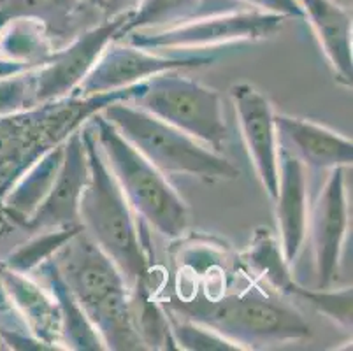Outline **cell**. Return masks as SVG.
I'll use <instances>...</instances> for the list:
<instances>
[{"label": "cell", "instance_id": "cell-11", "mask_svg": "<svg viewBox=\"0 0 353 351\" xmlns=\"http://www.w3.org/2000/svg\"><path fill=\"white\" fill-rule=\"evenodd\" d=\"M307 232L314 253L316 288H330L339 276L343 244L348 232L345 167L329 170L323 188L307 214Z\"/></svg>", "mask_w": 353, "mask_h": 351}, {"label": "cell", "instance_id": "cell-3", "mask_svg": "<svg viewBox=\"0 0 353 351\" xmlns=\"http://www.w3.org/2000/svg\"><path fill=\"white\" fill-rule=\"evenodd\" d=\"M143 83L95 95H69L0 116V201L21 174L109 104L132 101Z\"/></svg>", "mask_w": 353, "mask_h": 351}, {"label": "cell", "instance_id": "cell-4", "mask_svg": "<svg viewBox=\"0 0 353 351\" xmlns=\"http://www.w3.org/2000/svg\"><path fill=\"white\" fill-rule=\"evenodd\" d=\"M169 311L213 328L243 351L264 350L271 344L306 339L311 327L303 314L287 302L269 297L260 286L223 294L216 299L190 295L162 301Z\"/></svg>", "mask_w": 353, "mask_h": 351}, {"label": "cell", "instance_id": "cell-27", "mask_svg": "<svg viewBox=\"0 0 353 351\" xmlns=\"http://www.w3.org/2000/svg\"><path fill=\"white\" fill-rule=\"evenodd\" d=\"M32 88H34L32 69L14 76L0 77V116L32 108L34 106Z\"/></svg>", "mask_w": 353, "mask_h": 351}, {"label": "cell", "instance_id": "cell-19", "mask_svg": "<svg viewBox=\"0 0 353 351\" xmlns=\"http://www.w3.org/2000/svg\"><path fill=\"white\" fill-rule=\"evenodd\" d=\"M41 274L46 278L48 290L54 297L60 309V318H62V344L65 350L76 351H102L105 350L101 336L90 323L88 317L78 304V301L70 294V290L63 283L62 276L54 267L51 260L37 269Z\"/></svg>", "mask_w": 353, "mask_h": 351}, {"label": "cell", "instance_id": "cell-28", "mask_svg": "<svg viewBox=\"0 0 353 351\" xmlns=\"http://www.w3.org/2000/svg\"><path fill=\"white\" fill-rule=\"evenodd\" d=\"M0 344L18 351H54L41 339L32 336L27 327H2L0 325Z\"/></svg>", "mask_w": 353, "mask_h": 351}, {"label": "cell", "instance_id": "cell-23", "mask_svg": "<svg viewBox=\"0 0 353 351\" xmlns=\"http://www.w3.org/2000/svg\"><path fill=\"white\" fill-rule=\"evenodd\" d=\"M201 0H141L137 8L125 18L114 41L143 28L178 25L185 19L194 18Z\"/></svg>", "mask_w": 353, "mask_h": 351}, {"label": "cell", "instance_id": "cell-12", "mask_svg": "<svg viewBox=\"0 0 353 351\" xmlns=\"http://www.w3.org/2000/svg\"><path fill=\"white\" fill-rule=\"evenodd\" d=\"M229 92L248 157L265 193L272 201L278 188L280 148L276 135L274 109L268 95L250 83H236L230 86Z\"/></svg>", "mask_w": 353, "mask_h": 351}, {"label": "cell", "instance_id": "cell-8", "mask_svg": "<svg viewBox=\"0 0 353 351\" xmlns=\"http://www.w3.org/2000/svg\"><path fill=\"white\" fill-rule=\"evenodd\" d=\"M285 16L246 9L190 18L153 34L127 35V43L141 50H190L230 43H256L274 37L285 25Z\"/></svg>", "mask_w": 353, "mask_h": 351}, {"label": "cell", "instance_id": "cell-16", "mask_svg": "<svg viewBox=\"0 0 353 351\" xmlns=\"http://www.w3.org/2000/svg\"><path fill=\"white\" fill-rule=\"evenodd\" d=\"M0 285L32 336L46 343L54 351L65 350L62 344L60 309L50 290H44L28 278V274L9 269L2 262Z\"/></svg>", "mask_w": 353, "mask_h": 351}, {"label": "cell", "instance_id": "cell-25", "mask_svg": "<svg viewBox=\"0 0 353 351\" xmlns=\"http://www.w3.org/2000/svg\"><path fill=\"white\" fill-rule=\"evenodd\" d=\"M352 288L330 290V288H303L294 283L288 292L294 299H303L307 304L313 305L319 313L325 314L330 320L336 321L345 330H352Z\"/></svg>", "mask_w": 353, "mask_h": 351}, {"label": "cell", "instance_id": "cell-20", "mask_svg": "<svg viewBox=\"0 0 353 351\" xmlns=\"http://www.w3.org/2000/svg\"><path fill=\"white\" fill-rule=\"evenodd\" d=\"M243 263L253 279L281 295H288L295 283L290 274V265L285 262L280 239L269 228L259 227L253 232L248 251L243 255Z\"/></svg>", "mask_w": 353, "mask_h": 351}, {"label": "cell", "instance_id": "cell-21", "mask_svg": "<svg viewBox=\"0 0 353 351\" xmlns=\"http://www.w3.org/2000/svg\"><path fill=\"white\" fill-rule=\"evenodd\" d=\"M85 0H0V28L14 19H34L53 41L69 32Z\"/></svg>", "mask_w": 353, "mask_h": 351}, {"label": "cell", "instance_id": "cell-15", "mask_svg": "<svg viewBox=\"0 0 353 351\" xmlns=\"http://www.w3.org/2000/svg\"><path fill=\"white\" fill-rule=\"evenodd\" d=\"M278 144L311 169L352 167V139L304 118L274 112Z\"/></svg>", "mask_w": 353, "mask_h": 351}, {"label": "cell", "instance_id": "cell-9", "mask_svg": "<svg viewBox=\"0 0 353 351\" xmlns=\"http://www.w3.org/2000/svg\"><path fill=\"white\" fill-rule=\"evenodd\" d=\"M125 18L127 16L104 19L102 23L79 34L67 48L54 50L39 67L32 69V104L37 106L72 95L105 46L117 39Z\"/></svg>", "mask_w": 353, "mask_h": 351}, {"label": "cell", "instance_id": "cell-24", "mask_svg": "<svg viewBox=\"0 0 353 351\" xmlns=\"http://www.w3.org/2000/svg\"><path fill=\"white\" fill-rule=\"evenodd\" d=\"M83 230V225H72V227H59L41 230L37 236L28 239L27 243L20 244L12 251L11 255L4 260V265L12 270L30 274L39 269L43 263L53 259L57 251L69 243L78 232Z\"/></svg>", "mask_w": 353, "mask_h": 351}, {"label": "cell", "instance_id": "cell-31", "mask_svg": "<svg viewBox=\"0 0 353 351\" xmlns=\"http://www.w3.org/2000/svg\"><path fill=\"white\" fill-rule=\"evenodd\" d=\"M35 69V66L27 62H20V60H12V58L0 57V77L14 76V74L25 72V70Z\"/></svg>", "mask_w": 353, "mask_h": 351}, {"label": "cell", "instance_id": "cell-30", "mask_svg": "<svg viewBox=\"0 0 353 351\" xmlns=\"http://www.w3.org/2000/svg\"><path fill=\"white\" fill-rule=\"evenodd\" d=\"M139 2L141 0H90V4L101 12L104 19L128 16L137 8Z\"/></svg>", "mask_w": 353, "mask_h": 351}, {"label": "cell", "instance_id": "cell-1", "mask_svg": "<svg viewBox=\"0 0 353 351\" xmlns=\"http://www.w3.org/2000/svg\"><path fill=\"white\" fill-rule=\"evenodd\" d=\"M105 350H146L134 327L132 288L83 228L51 259Z\"/></svg>", "mask_w": 353, "mask_h": 351}, {"label": "cell", "instance_id": "cell-13", "mask_svg": "<svg viewBox=\"0 0 353 351\" xmlns=\"http://www.w3.org/2000/svg\"><path fill=\"white\" fill-rule=\"evenodd\" d=\"M88 183V160H86L85 143L81 128L69 135L63 143V157L54 181L46 199L41 202L37 211L23 228L32 232L46 228L72 227L79 221V201L83 190Z\"/></svg>", "mask_w": 353, "mask_h": 351}, {"label": "cell", "instance_id": "cell-10", "mask_svg": "<svg viewBox=\"0 0 353 351\" xmlns=\"http://www.w3.org/2000/svg\"><path fill=\"white\" fill-rule=\"evenodd\" d=\"M214 57L211 54H183V57H162L153 51L141 50L132 44H120L113 41L105 46L95 66L79 83L72 95H95L113 92L143 83L157 74L167 70L199 69L211 66Z\"/></svg>", "mask_w": 353, "mask_h": 351}, {"label": "cell", "instance_id": "cell-14", "mask_svg": "<svg viewBox=\"0 0 353 351\" xmlns=\"http://www.w3.org/2000/svg\"><path fill=\"white\" fill-rule=\"evenodd\" d=\"M272 202L285 262L294 265L307 236L306 167L281 146L278 148V188Z\"/></svg>", "mask_w": 353, "mask_h": 351}, {"label": "cell", "instance_id": "cell-26", "mask_svg": "<svg viewBox=\"0 0 353 351\" xmlns=\"http://www.w3.org/2000/svg\"><path fill=\"white\" fill-rule=\"evenodd\" d=\"M162 302V301H160ZM169 311V309H167ZM171 330L178 350L187 351H243L237 344L230 343L223 336L214 332L213 328L192 321L188 318H179L169 311Z\"/></svg>", "mask_w": 353, "mask_h": 351}, {"label": "cell", "instance_id": "cell-17", "mask_svg": "<svg viewBox=\"0 0 353 351\" xmlns=\"http://www.w3.org/2000/svg\"><path fill=\"white\" fill-rule=\"evenodd\" d=\"M313 28L334 76L341 85L353 83L352 14L334 0H297Z\"/></svg>", "mask_w": 353, "mask_h": 351}, {"label": "cell", "instance_id": "cell-29", "mask_svg": "<svg viewBox=\"0 0 353 351\" xmlns=\"http://www.w3.org/2000/svg\"><path fill=\"white\" fill-rule=\"evenodd\" d=\"M241 4L252 6V8L259 9V11L274 12V14H281L285 18H303L304 12L301 9L297 0H236Z\"/></svg>", "mask_w": 353, "mask_h": 351}, {"label": "cell", "instance_id": "cell-7", "mask_svg": "<svg viewBox=\"0 0 353 351\" xmlns=\"http://www.w3.org/2000/svg\"><path fill=\"white\" fill-rule=\"evenodd\" d=\"M130 102L216 153H223L229 143L220 93L183 76L181 70H167L146 79Z\"/></svg>", "mask_w": 353, "mask_h": 351}, {"label": "cell", "instance_id": "cell-6", "mask_svg": "<svg viewBox=\"0 0 353 351\" xmlns=\"http://www.w3.org/2000/svg\"><path fill=\"white\" fill-rule=\"evenodd\" d=\"M101 112L144 159L165 176H192L206 181H230L241 176V170L223 154L210 150L132 102H114Z\"/></svg>", "mask_w": 353, "mask_h": 351}, {"label": "cell", "instance_id": "cell-18", "mask_svg": "<svg viewBox=\"0 0 353 351\" xmlns=\"http://www.w3.org/2000/svg\"><path fill=\"white\" fill-rule=\"evenodd\" d=\"M63 143L51 148L39 160H35L2 197V209L14 223L23 227L46 199L62 163Z\"/></svg>", "mask_w": 353, "mask_h": 351}, {"label": "cell", "instance_id": "cell-5", "mask_svg": "<svg viewBox=\"0 0 353 351\" xmlns=\"http://www.w3.org/2000/svg\"><path fill=\"white\" fill-rule=\"evenodd\" d=\"M88 123L134 214L163 237L181 239L190 225V209L165 174L144 159L102 112L92 116Z\"/></svg>", "mask_w": 353, "mask_h": 351}, {"label": "cell", "instance_id": "cell-2", "mask_svg": "<svg viewBox=\"0 0 353 351\" xmlns=\"http://www.w3.org/2000/svg\"><path fill=\"white\" fill-rule=\"evenodd\" d=\"M81 135L88 160V183L79 201V221L92 241L117 263L130 288L150 283V246L141 237L136 214L105 163L88 121L81 127Z\"/></svg>", "mask_w": 353, "mask_h": 351}, {"label": "cell", "instance_id": "cell-22", "mask_svg": "<svg viewBox=\"0 0 353 351\" xmlns=\"http://www.w3.org/2000/svg\"><path fill=\"white\" fill-rule=\"evenodd\" d=\"M53 51V41L34 19H14L0 28V57L39 67Z\"/></svg>", "mask_w": 353, "mask_h": 351}]
</instances>
